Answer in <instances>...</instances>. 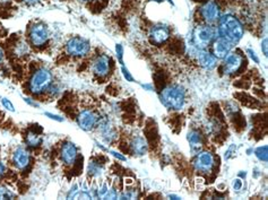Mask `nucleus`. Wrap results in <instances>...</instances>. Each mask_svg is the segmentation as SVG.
Wrapping results in <instances>:
<instances>
[{"label": "nucleus", "instance_id": "nucleus-37", "mask_svg": "<svg viewBox=\"0 0 268 200\" xmlns=\"http://www.w3.org/2000/svg\"><path fill=\"white\" fill-rule=\"evenodd\" d=\"M3 58H5V54H3V51L1 48H0V63H2Z\"/></svg>", "mask_w": 268, "mask_h": 200}, {"label": "nucleus", "instance_id": "nucleus-29", "mask_svg": "<svg viewBox=\"0 0 268 200\" xmlns=\"http://www.w3.org/2000/svg\"><path fill=\"white\" fill-rule=\"evenodd\" d=\"M47 117H49L50 119H53V120H55V121H59V122H62L63 119L62 117H60V115H57V114H53V113H49V112H46L45 113Z\"/></svg>", "mask_w": 268, "mask_h": 200}, {"label": "nucleus", "instance_id": "nucleus-42", "mask_svg": "<svg viewBox=\"0 0 268 200\" xmlns=\"http://www.w3.org/2000/svg\"><path fill=\"white\" fill-rule=\"evenodd\" d=\"M83 1H90V0H83Z\"/></svg>", "mask_w": 268, "mask_h": 200}, {"label": "nucleus", "instance_id": "nucleus-17", "mask_svg": "<svg viewBox=\"0 0 268 200\" xmlns=\"http://www.w3.org/2000/svg\"><path fill=\"white\" fill-rule=\"evenodd\" d=\"M130 147L131 151H133L134 155L136 156H143L145 155L147 151V143L145 138L142 137V136H135L130 143Z\"/></svg>", "mask_w": 268, "mask_h": 200}, {"label": "nucleus", "instance_id": "nucleus-4", "mask_svg": "<svg viewBox=\"0 0 268 200\" xmlns=\"http://www.w3.org/2000/svg\"><path fill=\"white\" fill-rule=\"evenodd\" d=\"M216 32L211 25H199L193 33V43L196 49L204 50L214 42Z\"/></svg>", "mask_w": 268, "mask_h": 200}, {"label": "nucleus", "instance_id": "nucleus-3", "mask_svg": "<svg viewBox=\"0 0 268 200\" xmlns=\"http://www.w3.org/2000/svg\"><path fill=\"white\" fill-rule=\"evenodd\" d=\"M53 84V74L47 68H40L32 75L30 79V91L33 94H41L49 90Z\"/></svg>", "mask_w": 268, "mask_h": 200}, {"label": "nucleus", "instance_id": "nucleus-36", "mask_svg": "<svg viewBox=\"0 0 268 200\" xmlns=\"http://www.w3.org/2000/svg\"><path fill=\"white\" fill-rule=\"evenodd\" d=\"M23 1L27 3V5H35V3L39 2L40 0H23Z\"/></svg>", "mask_w": 268, "mask_h": 200}, {"label": "nucleus", "instance_id": "nucleus-31", "mask_svg": "<svg viewBox=\"0 0 268 200\" xmlns=\"http://www.w3.org/2000/svg\"><path fill=\"white\" fill-rule=\"evenodd\" d=\"M109 153L112 155V156H114L115 158H118L120 159V161H126V157L123 155H121L120 153H117V151H114V150H109Z\"/></svg>", "mask_w": 268, "mask_h": 200}, {"label": "nucleus", "instance_id": "nucleus-22", "mask_svg": "<svg viewBox=\"0 0 268 200\" xmlns=\"http://www.w3.org/2000/svg\"><path fill=\"white\" fill-rule=\"evenodd\" d=\"M16 195L5 186H0V199H14Z\"/></svg>", "mask_w": 268, "mask_h": 200}, {"label": "nucleus", "instance_id": "nucleus-5", "mask_svg": "<svg viewBox=\"0 0 268 200\" xmlns=\"http://www.w3.org/2000/svg\"><path fill=\"white\" fill-rule=\"evenodd\" d=\"M91 50V45L87 40L83 38H73L67 42L66 51L71 57H85Z\"/></svg>", "mask_w": 268, "mask_h": 200}, {"label": "nucleus", "instance_id": "nucleus-1", "mask_svg": "<svg viewBox=\"0 0 268 200\" xmlns=\"http://www.w3.org/2000/svg\"><path fill=\"white\" fill-rule=\"evenodd\" d=\"M243 26L241 22L233 15H224L219 17L217 33L219 38L225 39L232 45L238 43L243 37Z\"/></svg>", "mask_w": 268, "mask_h": 200}, {"label": "nucleus", "instance_id": "nucleus-10", "mask_svg": "<svg viewBox=\"0 0 268 200\" xmlns=\"http://www.w3.org/2000/svg\"><path fill=\"white\" fill-rule=\"evenodd\" d=\"M99 117L94 111L92 110H83L77 117V123L78 126L82 128L83 130L90 131L98 125Z\"/></svg>", "mask_w": 268, "mask_h": 200}, {"label": "nucleus", "instance_id": "nucleus-15", "mask_svg": "<svg viewBox=\"0 0 268 200\" xmlns=\"http://www.w3.org/2000/svg\"><path fill=\"white\" fill-rule=\"evenodd\" d=\"M196 57H197V61L203 68L207 70H212L215 68L216 63H217V59L214 57V54L210 53L209 51L205 49H196Z\"/></svg>", "mask_w": 268, "mask_h": 200}, {"label": "nucleus", "instance_id": "nucleus-6", "mask_svg": "<svg viewBox=\"0 0 268 200\" xmlns=\"http://www.w3.org/2000/svg\"><path fill=\"white\" fill-rule=\"evenodd\" d=\"M30 40L34 47H42L49 40V31L48 27L42 23H37L31 27Z\"/></svg>", "mask_w": 268, "mask_h": 200}, {"label": "nucleus", "instance_id": "nucleus-16", "mask_svg": "<svg viewBox=\"0 0 268 200\" xmlns=\"http://www.w3.org/2000/svg\"><path fill=\"white\" fill-rule=\"evenodd\" d=\"M93 73L95 75L100 76V77H105L109 74L110 70V58L106 54L99 55V57L94 60L93 62Z\"/></svg>", "mask_w": 268, "mask_h": 200}, {"label": "nucleus", "instance_id": "nucleus-23", "mask_svg": "<svg viewBox=\"0 0 268 200\" xmlns=\"http://www.w3.org/2000/svg\"><path fill=\"white\" fill-rule=\"evenodd\" d=\"M89 171L92 175H100L102 173V165L101 164H99L98 162H92L90 163L89 166Z\"/></svg>", "mask_w": 268, "mask_h": 200}, {"label": "nucleus", "instance_id": "nucleus-38", "mask_svg": "<svg viewBox=\"0 0 268 200\" xmlns=\"http://www.w3.org/2000/svg\"><path fill=\"white\" fill-rule=\"evenodd\" d=\"M133 179H126V185H133Z\"/></svg>", "mask_w": 268, "mask_h": 200}, {"label": "nucleus", "instance_id": "nucleus-19", "mask_svg": "<svg viewBox=\"0 0 268 200\" xmlns=\"http://www.w3.org/2000/svg\"><path fill=\"white\" fill-rule=\"evenodd\" d=\"M26 144L30 147H38L42 144V136L38 133H29L26 136Z\"/></svg>", "mask_w": 268, "mask_h": 200}, {"label": "nucleus", "instance_id": "nucleus-9", "mask_svg": "<svg viewBox=\"0 0 268 200\" xmlns=\"http://www.w3.org/2000/svg\"><path fill=\"white\" fill-rule=\"evenodd\" d=\"M201 15L207 24H213L221 17V9L216 2L209 1L202 6Z\"/></svg>", "mask_w": 268, "mask_h": 200}, {"label": "nucleus", "instance_id": "nucleus-14", "mask_svg": "<svg viewBox=\"0 0 268 200\" xmlns=\"http://www.w3.org/2000/svg\"><path fill=\"white\" fill-rule=\"evenodd\" d=\"M234 45L227 41L225 39L218 38L213 43V53L216 59H224L232 51Z\"/></svg>", "mask_w": 268, "mask_h": 200}, {"label": "nucleus", "instance_id": "nucleus-26", "mask_svg": "<svg viewBox=\"0 0 268 200\" xmlns=\"http://www.w3.org/2000/svg\"><path fill=\"white\" fill-rule=\"evenodd\" d=\"M115 51H117V57H118V60L120 62V65H123V60H122V57H123V48L121 45H117L115 46Z\"/></svg>", "mask_w": 268, "mask_h": 200}, {"label": "nucleus", "instance_id": "nucleus-40", "mask_svg": "<svg viewBox=\"0 0 268 200\" xmlns=\"http://www.w3.org/2000/svg\"><path fill=\"white\" fill-rule=\"evenodd\" d=\"M169 198H173V199H181V198L178 197V196H175V195H170V196H169Z\"/></svg>", "mask_w": 268, "mask_h": 200}, {"label": "nucleus", "instance_id": "nucleus-27", "mask_svg": "<svg viewBox=\"0 0 268 200\" xmlns=\"http://www.w3.org/2000/svg\"><path fill=\"white\" fill-rule=\"evenodd\" d=\"M242 186H243V183H242V180L241 179H234L233 181H232V188H233V190L234 191H240L242 189Z\"/></svg>", "mask_w": 268, "mask_h": 200}, {"label": "nucleus", "instance_id": "nucleus-20", "mask_svg": "<svg viewBox=\"0 0 268 200\" xmlns=\"http://www.w3.org/2000/svg\"><path fill=\"white\" fill-rule=\"evenodd\" d=\"M102 137L105 139L106 142H112V139L115 137V133L114 129L112 128V126H110L109 123H105V125H102Z\"/></svg>", "mask_w": 268, "mask_h": 200}, {"label": "nucleus", "instance_id": "nucleus-39", "mask_svg": "<svg viewBox=\"0 0 268 200\" xmlns=\"http://www.w3.org/2000/svg\"><path fill=\"white\" fill-rule=\"evenodd\" d=\"M143 87H144V89H146V90H149V91H152V85H147V84H146V85H142Z\"/></svg>", "mask_w": 268, "mask_h": 200}, {"label": "nucleus", "instance_id": "nucleus-25", "mask_svg": "<svg viewBox=\"0 0 268 200\" xmlns=\"http://www.w3.org/2000/svg\"><path fill=\"white\" fill-rule=\"evenodd\" d=\"M121 71H122V75H123V77H125V79H127V82H130V83H134L135 82V79L133 76H131V74L129 73V70L127 69V68L122 65L121 67Z\"/></svg>", "mask_w": 268, "mask_h": 200}, {"label": "nucleus", "instance_id": "nucleus-32", "mask_svg": "<svg viewBox=\"0 0 268 200\" xmlns=\"http://www.w3.org/2000/svg\"><path fill=\"white\" fill-rule=\"evenodd\" d=\"M204 188V180L202 178L196 179V189H203Z\"/></svg>", "mask_w": 268, "mask_h": 200}, {"label": "nucleus", "instance_id": "nucleus-41", "mask_svg": "<svg viewBox=\"0 0 268 200\" xmlns=\"http://www.w3.org/2000/svg\"><path fill=\"white\" fill-rule=\"evenodd\" d=\"M239 175H240V177H245L246 178V172H245V173H239Z\"/></svg>", "mask_w": 268, "mask_h": 200}, {"label": "nucleus", "instance_id": "nucleus-7", "mask_svg": "<svg viewBox=\"0 0 268 200\" xmlns=\"http://www.w3.org/2000/svg\"><path fill=\"white\" fill-rule=\"evenodd\" d=\"M195 169L202 173H210L215 166V157L211 151H201L194 161Z\"/></svg>", "mask_w": 268, "mask_h": 200}, {"label": "nucleus", "instance_id": "nucleus-13", "mask_svg": "<svg viewBox=\"0 0 268 200\" xmlns=\"http://www.w3.org/2000/svg\"><path fill=\"white\" fill-rule=\"evenodd\" d=\"M170 38V31L165 25H157L150 32V40L153 45L161 46Z\"/></svg>", "mask_w": 268, "mask_h": 200}, {"label": "nucleus", "instance_id": "nucleus-33", "mask_svg": "<svg viewBox=\"0 0 268 200\" xmlns=\"http://www.w3.org/2000/svg\"><path fill=\"white\" fill-rule=\"evenodd\" d=\"M24 101H25V103H27V104H29V105H31V106H39V104L32 101V99L24 98Z\"/></svg>", "mask_w": 268, "mask_h": 200}, {"label": "nucleus", "instance_id": "nucleus-12", "mask_svg": "<svg viewBox=\"0 0 268 200\" xmlns=\"http://www.w3.org/2000/svg\"><path fill=\"white\" fill-rule=\"evenodd\" d=\"M11 161H13V164L16 169L24 170L29 166V164L31 162V155L25 149L18 147V149H16L14 150L13 156H11Z\"/></svg>", "mask_w": 268, "mask_h": 200}, {"label": "nucleus", "instance_id": "nucleus-11", "mask_svg": "<svg viewBox=\"0 0 268 200\" xmlns=\"http://www.w3.org/2000/svg\"><path fill=\"white\" fill-rule=\"evenodd\" d=\"M60 156H61L62 163H65L66 165H74L78 156L77 146L71 142H66L61 147Z\"/></svg>", "mask_w": 268, "mask_h": 200}, {"label": "nucleus", "instance_id": "nucleus-21", "mask_svg": "<svg viewBox=\"0 0 268 200\" xmlns=\"http://www.w3.org/2000/svg\"><path fill=\"white\" fill-rule=\"evenodd\" d=\"M267 149H268V147L265 145V146L258 147V149L255 150V155L257 156V158L259 159V161L265 162V163L267 162V159H268V151H267Z\"/></svg>", "mask_w": 268, "mask_h": 200}, {"label": "nucleus", "instance_id": "nucleus-24", "mask_svg": "<svg viewBox=\"0 0 268 200\" xmlns=\"http://www.w3.org/2000/svg\"><path fill=\"white\" fill-rule=\"evenodd\" d=\"M27 53H29V47H27L25 43H19V45L16 47V54L25 55Z\"/></svg>", "mask_w": 268, "mask_h": 200}, {"label": "nucleus", "instance_id": "nucleus-2", "mask_svg": "<svg viewBox=\"0 0 268 200\" xmlns=\"http://www.w3.org/2000/svg\"><path fill=\"white\" fill-rule=\"evenodd\" d=\"M160 100L166 109L181 110L186 103V91L179 85H170L162 91Z\"/></svg>", "mask_w": 268, "mask_h": 200}, {"label": "nucleus", "instance_id": "nucleus-35", "mask_svg": "<svg viewBox=\"0 0 268 200\" xmlns=\"http://www.w3.org/2000/svg\"><path fill=\"white\" fill-rule=\"evenodd\" d=\"M5 172H6V167L1 162H0V178H2V175L5 174Z\"/></svg>", "mask_w": 268, "mask_h": 200}, {"label": "nucleus", "instance_id": "nucleus-18", "mask_svg": "<svg viewBox=\"0 0 268 200\" xmlns=\"http://www.w3.org/2000/svg\"><path fill=\"white\" fill-rule=\"evenodd\" d=\"M188 143H189L190 149L193 151H199L203 147V137L202 135L196 130H191L187 136Z\"/></svg>", "mask_w": 268, "mask_h": 200}, {"label": "nucleus", "instance_id": "nucleus-30", "mask_svg": "<svg viewBox=\"0 0 268 200\" xmlns=\"http://www.w3.org/2000/svg\"><path fill=\"white\" fill-rule=\"evenodd\" d=\"M247 53L249 54V57L254 60V61L256 63H259V58L257 57V54H256V52L254 50H251V49H247Z\"/></svg>", "mask_w": 268, "mask_h": 200}, {"label": "nucleus", "instance_id": "nucleus-34", "mask_svg": "<svg viewBox=\"0 0 268 200\" xmlns=\"http://www.w3.org/2000/svg\"><path fill=\"white\" fill-rule=\"evenodd\" d=\"M262 49L264 50V54H265V57H267V39H264V41L262 43Z\"/></svg>", "mask_w": 268, "mask_h": 200}, {"label": "nucleus", "instance_id": "nucleus-28", "mask_svg": "<svg viewBox=\"0 0 268 200\" xmlns=\"http://www.w3.org/2000/svg\"><path fill=\"white\" fill-rule=\"evenodd\" d=\"M1 103H2V105L5 106L7 110H9L10 112H14L15 111V107L13 105V103H11L8 99H5V98L1 99Z\"/></svg>", "mask_w": 268, "mask_h": 200}, {"label": "nucleus", "instance_id": "nucleus-8", "mask_svg": "<svg viewBox=\"0 0 268 200\" xmlns=\"http://www.w3.org/2000/svg\"><path fill=\"white\" fill-rule=\"evenodd\" d=\"M223 60V71L225 75H233L237 73L242 67L243 61H245L242 55L234 53V52H230Z\"/></svg>", "mask_w": 268, "mask_h": 200}]
</instances>
